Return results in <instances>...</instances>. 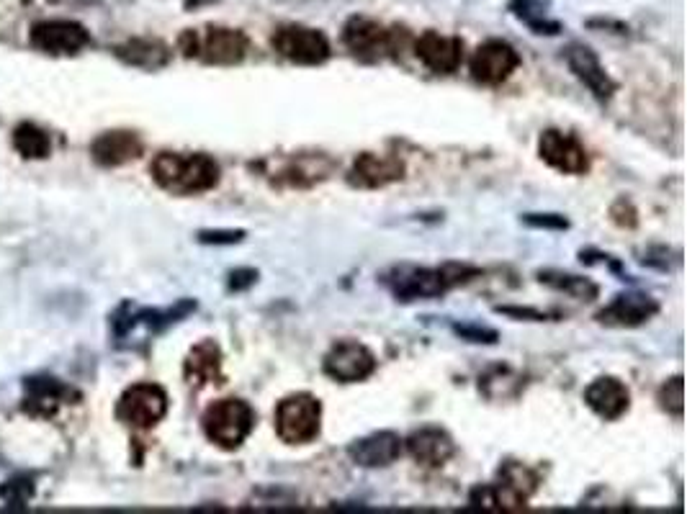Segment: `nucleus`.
I'll return each instance as SVG.
<instances>
[{"instance_id":"obj_1","label":"nucleus","mask_w":687,"mask_h":514,"mask_svg":"<svg viewBox=\"0 0 687 514\" xmlns=\"http://www.w3.org/2000/svg\"><path fill=\"white\" fill-rule=\"evenodd\" d=\"M150 173L163 191L173 196H196L211 191L219 183V165L209 155H181V152H160L152 160Z\"/></svg>"},{"instance_id":"obj_2","label":"nucleus","mask_w":687,"mask_h":514,"mask_svg":"<svg viewBox=\"0 0 687 514\" xmlns=\"http://www.w3.org/2000/svg\"><path fill=\"white\" fill-rule=\"evenodd\" d=\"M477 270L466 265L448 263L443 268H415V265H399L384 275V283L392 288V293L402 301L417 299H438L448 288L456 283L469 281L466 275H474Z\"/></svg>"},{"instance_id":"obj_3","label":"nucleus","mask_w":687,"mask_h":514,"mask_svg":"<svg viewBox=\"0 0 687 514\" xmlns=\"http://www.w3.org/2000/svg\"><path fill=\"white\" fill-rule=\"evenodd\" d=\"M181 52L206 65H240L248 57L250 42L240 29L229 26H204L181 34Z\"/></svg>"},{"instance_id":"obj_4","label":"nucleus","mask_w":687,"mask_h":514,"mask_svg":"<svg viewBox=\"0 0 687 514\" xmlns=\"http://www.w3.org/2000/svg\"><path fill=\"white\" fill-rule=\"evenodd\" d=\"M204 435L222 450H237L255 427V412L248 401L219 399L201 417Z\"/></svg>"},{"instance_id":"obj_5","label":"nucleus","mask_w":687,"mask_h":514,"mask_svg":"<svg viewBox=\"0 0 687 514\" xmlns=\"http://www.w3.org/2000/svg\"><path fill=\"white\" fill-rule=\"evenodd\" d=\"M538 486V476L523 463H505L500 479L471 491L469 504L484 509H523Z\"/></svg>"},{"instance_id":"obj_6","label":"nucleus","mask_w":687,"mask_h":514,"mask_svg":"<svg viewBox=\"0 0 687 514\" xmlns=\"http://www.w3.org/2000/svg\"><path fill=\"white\" fill-rule=\"evenodd\" d=\"M322 404L312 394H291L276 407V435L286 445H307L320 435Z\"/></svg>"},{"instance_id":"obj_7","label":"nucleus","mask_w":687,"mask_h":514,"mask_svg":"<svg viewBox=\"0 0 687 514\" xmlns=\"http://www.w3.org/2000/svg\"><path fill=\"white\" fill-rule=\"evenodd\" d=\"M399 31L402 29H386L374 18L353 16L343 29V42L356 57L376 62L384 57H397L399 49L404 47L399 42Z\"/></svg>"},{"instance_id":"obj_8","label":"nucleus","mask_w":687,"mask_h":514,"mask_svg":"<svg viewBox=\"0 0 687 514\" xmlns=\"http://www.w3.org/2000/svg\"><path fill=\"white\" fill-rule=\"evenodd\" d=\"M271 44L284 60L294 65H322L330 60V42L320 29L302 24L278 26L271 36Z\"/></svg>"},{"instance_id":"obj_9","label":"nucleus","mask_w":687,"mask_h":514,"mask_svg":"<svg viewBox=\"0 0 687 514\" xmlns=\"http://www.w3.org/2000/svg\"><path fill=\"white\" fill-rule=\"evenodd\" d=\"M165 414H168V394L157 383H134L116 404V417L134 430H150Z\"/></svg>"},{"instance_id":"obj_10","label":"nucleus","mask_w":687,"mask_h":514,"mask_svg":"<svg viewBox=\"0 0 687 514\" xmlns=\"http://www.w3.org/2000/svg\"><path fill=\"white\" fill-rule=\"evenodd\" d=\"M322 368L332 381L358 383L376 371V355L361 342L340 340L327 350Z\"/></svg>"},{"instance_id":"obj_11","label":"nucleus","mask_w":687,"mask_h":514,"mask_svg":"<svg viewBox=\"0 0 687 514\" xmlns=\"http://www.w3.org/2000/svg\"><path fill=\"white\" fill-rule=\"evenodd\" d=\"M520 67V54L515 52L513 44L502 42V39H489L479 44L477 52L471 54L469 70L471 78L482 85H500Z\"/></svg>"},{"instance_id":"obj_12","label":"nucleus","mask_w":687,"mask_h":514,"mask_svg":"<svg viewBox=\"0 0 687 514\" xmlns=\"http://www.w3.org/2000/svg\"><path fill=\"white\" fill-rule=\"evenodd\" d=\"M91 34L78 21H65V18H52V21H39L31 26V44L47 54H78L88 47Z\"/></svg>"},{"instance_id":"obj_13","label":"nucleus","mask_w":687,"mask_h":514,"mask_svg":"<svg viewBox=\"0 0 687 514\" xmlns=\"http://www.w3.org/2000/svg\"><path fill=\"white\" fill-rule=\"evenodd\" d=\"M538 152L546 165H551L559 173L582 175L590 170V157L577 137L559 129H546L538 139Z\"/></svg>"},{"instance_id":"obj_14","label":"nucleus","mask_w":687,"mask_h":514,"mask_svg":"<svg viewBox=\"0 0 687 514\" xmlns=\"http://www.w3.org/2000/svg\"><path fill=\"white\" fill-rule=\"evenodd\" d=\"M415 54L428 70L438 72V75H451L464 62V42L458 36L425 31L415 39Z\"/></svg>"},{"instance_id":"obj_15","label":"nucleus","mask_w":687,"mask_h":514,"mask_svg":"<svg viewBox=\"0 0 687 514\" xmlns=\"http://www.w3.org/2000/svg\"><path fill=\"white\" fill-rule=\"evenodd\" d=\"M404 178V165L392 155L363 152L348 173V183L356 188H386Z\"/></svg>"},{"instance_id":"obj_16","label":"nucleus","mask_w":687,"mask_h":514,"mask_svg":"<svg viewBox=\"0 0 687 514\" xmlns=\"http://www.w3.org/2000/svg\"><path fill=\"white\" fill-rule=\"evenodd\" d=\"M402 448L404 443L397 432L381 430L356 440V443L348 448V455L350 461L361 468H386L392 466L399 455H402Z\"/></svg>"},{"instance_id":"obj_17","label":"nucleus","mask_w":687,"mask_h":514,"mask_svg":"<svg viewBox=\"0 0 687 514\" xmlns=\"http://www.w3.org/2000/svg\"><path fill=\"white\" fill-rule=\"evenodd\" d=\"M659 311V304L651 296L639 291H628L615 296L613 304L605 306L600 314H597V322L608 324V327H641L644 322H649L654 314Z\"/></svg>"},{"instance_id":"obj_18","label":"nucleus","mask_w":687,"mask_h":514,"mask_svg":"<svg viewBox=\"0 0 687 514\" xmlns=\"http://www.w3.org/2000/svg\"><path fill=\"white\" fill-rule=\"evenodd\" d=\"M564 57H567L569 70L590 88L592 96L600 98V101H608V98L613 96L615 80L610 78L603 62L597 60V54L592 52L590 47H585V44H572V47H567Z\"/></svg>"},{"instance_id":"obj_19","label":"nucleus","mask_w":687,"mask_h":514,"mask_svg":"<svg viewBox=\"0 0 687 514\" xmlns=\"http://www.w3.org/2000/svg\"><path fill=\"white\" fill-rule=\"evenodd\" d=\"M404 448L425 468H440L443 463L451 461L453 453H456L453 437L446 430H440V427H422V430L412 432Z\"/></svg>"},{"instance_id":"obj_20","label":"nucleus","mask_w":687,"mask_h":514,"mask_svg":"<svg viewBox=\"0 0 687 514\" xmlns=\"http://www.w3.org/2000/svg\"><path fill=\"white\" fill-rule=\"evenodd\" d=\"M335 162L327 155L317 152V155H291L286 157L271 175H276L278 183H286V186L294 188H307L325 180L332 173Z\"/></svg>"},{"instance_id":"obj_21","label":"nucleus","mask_w":687,"mask_h":514,"mask_svg":"<svg viewBox=\"0 0 687 514\" xmlns=\"http://www.w3.org/2000/svg\"><path fill=\"white\" fill-rule=\"evenodd\" d=\"M585 401L597 417L615 422V419H621L623 414L628 412V407H631V394H628V389L618 381V378L603 376L595 378V381L587 386Z\"/></svg>"},{"instance_id":"obj_22","label":"nucleus","mask_w":687,"mask_h":514,"mask_svg":"<svg viewBox=\"0 0 687 514\" xmlns=\"http://www.w3.org/2000/svg\"><path fill=\"white\" fill-rule=\"evenodd\" d=\"M183 376H186V383L193 389L211 386V383H224L222 350H219L217 342L204 340L193 347L186 358V365H183Z\"/></svg>"},{"instance_id":"obj_23","label":"nucleus","mask_w":687,"mask_h":514,"mask_svg":"<svg viewBox=\"0 0 687 514\" xmlns=\"http://www.w3.org/2000/svg\"><path fill=\"white\" fill-rule=\"evenodd\" d=\"M142 150L145 144L134 132H106L93 142L91 155L103 168H119L137 160Z\"/></svg>"},{"instance_id":"obj_24","label":"nucleus","mask_w":687,"mask_h":514,"mask_svg":"<svg viewBox=\"0 0 687 514\" xmlns=\"http://www.w3.org/2000/svg\"><path fill=\"white\" fill-rule=\"evenodd\" d=\"M70 394L67 386H62L55 378H29L26 381V412L37 414V417H49L62 407L65 396Z\"/></svg>"},{"instance_id":"obj_25","label":"nucleus","mask_w":687,"mask_h":514,"mask_svg":"<svg viewBox=\"0 0 687 514\" xmlns=\"http://www.w3.org/2000/svg\"><path fill=\"white\" fill-rule=\"evenodd\" d=\"M116 54L127 65L145 67V70H157L170 62V49L157 39H132V42L121 44Z\"/></svg>"},{"instance_id":"obj_26","label":"nucleus","mask_w":687,"mask_h":514,"mask_svg":"<svg viewBox=\"0 0 687 514\" xmlns=\"http://www.w3.org/2000/svg\"><path fill=\"white\" fill-rule=\"evenodd\" d=\"M538 281L582 301L597 299V293H600V288H597L590 278H582V275H572V273H561V270H541V273H538Z\"/></svg>"},{"instance_id":"obj_27","label":"nucleus","mask_w":687,"mask_h":514,"mask_svg":"<svg viewBox=\"0 0 687 514\" xmlns=\"http://www.w3.org/2000/svg\"><path fill=\"white\" fill-rule=\"evenodd\" d=\"M13 147L26 157V160H42L52 150L47 132L39 129L37 124H21L13 132Z\"/></svg>"},{"instance_id":"obj_28","label":"nucleus","mask_w":687,"mask_h":514,"mask_svg":"<svg viewBox=\"0 0 687 514\" xmlns=\"http://www.w3.org/2000/svg\"><path fill=\"white\" fill-rule=\"evenodd\" d=\"M515 16L523 18L525 24L531 26L536 34H559L561 26L556 21L546 18V3L541 0H515L513 3Z\"/></svg>"},{"instance_id":"obj_29","label":"nucleus","mask_w":687,"mask_h":514,"mask_svg":"<svg viewBox=\"0 0 687 514\" xmlns=\"http://www.w3.org/2000/svg\"><path fill=\"white\" fill-rule=\"evenodd\" d=\"M34 497V484L29 479H11L8 484L0 486V499L8 507H26Z\"/></svg>"},{"instance_id":"obj_30","label":"nucleus","mask_w":687,"mask_h":514,"mask_svg":"<svg viewBox=\"0 0 687 514\" xmlns=\"http://www.w3.org/2000/svg\"><path fill=\"white\" fill-rule=\"evenodd\" d=\"M657 399H659V407H662L664 412L675 414V417L680 419L682 417V378L680 376L669 378L662 389H659Z\"/></svg>"},{"instance_id":"obj_31","label":"nucleus","mask_w":687,"mask_h":514,"mask_svg":"<svg viewBox=\"0 0 687 514\" xmlns=\"http://www.w3.org/2000/svg\"><path fill=\"white\" fill-rule=\"evenodd\" d=\"M523 222L538 229H567L569 222L559 214H525Z\"/></svg>"},{"instance_id":"obj_32","label":"nucleus","mask_w":687,"mask_h":514,"mask_svg":"<svg viewBox=\"0 0 687 514\" xmlns=\"http://www.w3.org/2000/svg\"><path fill=\"white\" fill-rule=\"evenodd\" d=\"M242 237H245V232H232V229H227V232H201L199 240L204 242V245H235V242H240Z\"/></svg>"},{"instance_id":"obj_33","label":"nucleus","mask_w":687,"mask_h":514,"mask_svg":"<svg viewBox=\"0 0 687 514\" xmlns=\"http://www.w3.org/2000/svg\"><path fill=\"white\" fill-rule=\"evenodd\" d=\"M456 332L461 337H466V340L471 342H497V332L495 329H484V327H456Z\"/></svg>"},{"instance_id":"obj_34","label":"nucleus","mask_w":687,"mask_h":514,"mask_svg":"<svg viewBox=\"0 0 687 514\" xmlns=\"http://www.w3.org/2000/svg\"><path fill=\"white\" fill-rule=\"evenodd\" d=\"M255 278H258L255 270H235V273H232V281H229V288H235V291L248 288V286H253Z\"/></svg>"},{"instance_id":"obj_35","label":"nucleus","mask_w":687,"mask_h":514,"mask_svg":"<svg viewBox=\"0 0 687 514\" xmlns=\"http://www.w3.org/2000/svg\"><path fill=\"white\" fill-rule=\"evenodd\" d=\"M497 311H502V314H510V317H528V319H533V322H543V319H546V314H543V311H533V309H513V306H500Z\"/></svg>"}]
</instances>
